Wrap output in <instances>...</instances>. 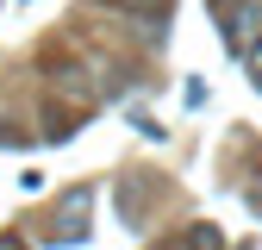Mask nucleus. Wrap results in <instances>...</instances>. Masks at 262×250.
Wrapping results in <instances>:
<instances>
[{
    "instance_id": "2",
    "label": "nucleus",
    "mask_w": 262,
    "mask_h": 250,
    "mask_svg": "<svg viewBox=\"0 0 262 250\" xmlns=\"http://www.w3.org/2000/svg\"><path fill=\"white\" fill-rule=\"evenodd\" d=\"M88 206H94L88 187H75V194L56 206V238H62V244H81V238H88Z\"/></svg>"
},
{
    "instance_id": "7",
    "label": "nucleus",
    "mask_w": 262,
    "mask_h": 250,
    "mask_svg": "<svg viewBox=\"0 0 262 250\" xmlns=\"http://www.w3.org/2000/svg\"><path fill=\"white\" fill-rule=\"evenodd\" d=\"M244 62H250V81H256V88H262V38H256V44H250V50H244Z\"/></svg>"
},
{
    "instance_id": "3",
    "label": "nucleus",
    "mask_w": 262,
    "mask_h": 250,
    "mask_svg": "<svg viewBox=\"0 0 262 250\" xmlns=\"http://www.w3.org/2000/svg\"><path fill=\"white\" fill-rule=\"evenodd\" d=\"M56 94H75V107H81V113L94 107V88H88L81 69H56Z\"/></svg>"
},
{
    "instance_id": "1",
    "label": "nucleus",
    "mask_w": 262,
    "mask_h": 250,
    "mask_svg": "<svg viewBox=\"0 0 262 250\" xmlns=\"http://www.w3.org/2000/svg\"><path fill=\"white\" fill-rule=\"evenodd\" d=\"M212 13L225 25V44H231L237 56L262 38V0H212Z\"/></svg>"
},
{
    "instance_id": "6",
    "label": "nucleus",
    "mask_w": 262,
    "mask_h": 250,
    "mask_svg": "<svg viewBox=\"0 0 262 250\" xmlns=\"http://www.w3.org/2000/svg\"><path fill=\"white\" fill-rule=\"evenodd\" d=\"M119 7H125V13H144V19H156L162 7H169V0H119Z\"/></svg>"
},
{
    "instance_id": "5",
    "label": "nucleus",
    "mask_w": 262,
    "mask_h": 250,
    "mask_svg": "<svg viewBox=\"0 0 262 250\" xmlns=\"http://www.w3.org/2000/svg\"><path fill=\"white\" fill-rule=\"evenodd\" d=\"M44 119H50V125H44V138H69V132H75V113H62V107H50Z\"/></svg>"
},
{
    "instance_id": "8",
    "label": "nucleus",
    "mask_w": 262,
    "mask_h": 250,
    "mask_svg": "<svg viewBox=\"0 0 262 250\" xmlns=\"http://www.w3.org/2000/svg\"><path fill=\"white\" fill-rule=\"evenodd\" d=\"M0 250H25V244H19V232H0Z\"/></svg>"
},
{
    "instance_id": "4",
    "label": "nucleus",
    "mask_w": 262,
    "mask_h": 250,
    "mask_svg": "<svg viewBox=\"0 0 262 250\" xmlns=\"http://www.w3.org/2000/svg\"><path fill=\"white\" fill-rule=\"evenodd\" d=\"M187 250H225L219 225H187Z\"/></svg>"
}]
</instances>
